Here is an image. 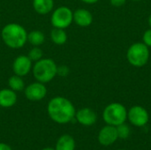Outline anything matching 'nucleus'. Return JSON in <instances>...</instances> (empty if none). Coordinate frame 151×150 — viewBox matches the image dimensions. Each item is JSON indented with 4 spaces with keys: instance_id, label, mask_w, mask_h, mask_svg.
I'll use <instances>...</instances> for the list:
<instances>
[{
    "instance_id": "nucleus-9",
    "label": "nucleus",
    "mask_w": 151,
    "mask_h": 150,
    "mask_svg": "<svg viewBox=\"0 0 151 150\" xmlns=\"http://www.w3.org/2000/svg\"><path fill=\"white\" fill-rule=\"evenodd\" d=\"M119 139L116 126L107 125L103 127L98 134V141L103 146H110Z\"/></svg>"
},
{
    "instance_id": "nucleus-1",
    "label": "nucleus",
    "mask_w": 151,
    "mask_h": 150,
    "mask_svg": "<svg viewBox=\"0 0 151 150\" xmlns=\"http://www.w3.org/2000/svg\"><path fill=\"white\" fill-rule=\"evenodd\" d=\"M49 117L58 124H66L75 118V108L72 102L63 96L52 98L47 107Z\"/></svg>"
},
{
    "instance_id": "nucleus-21",
    "label": "nucleus",
    "mask_w": 151,
    "mask_h": 150,
    "mask_svg": "<svg viewBox=\"0 0 151 150\" xmlns=\"http://www.w3.org/2000/svg\"><path fill=\"white\" fill-rule=\"evenodd\" d=\"M69 72H70V69L66 65H60V66H58V68H57V74L61 77L67 76L69 74Z\"/></svg>"
},
{
    "instance_id": "nucleus-29",
    "label": "nucleus",
    "mask_w": 151,
    "mask_h": 150,
    "mask_svg": "<svg viewBox=\"0 0 151 150\" xmlns=\"http://www.w3.org/2000/svg\"><path fill=\"white\" fill-rule=\"evenodd\" d=\"M119 150H124V149H119Z\"/></svg>"
},
{
    "instance_id": "nucleus-25",
    "label": "nucleus",
    "mask_w": 151,
    "mask_h": 150,
    "mask_svg": "<svg viewBox=\"0 0 151 150\" xmlns=\"http://www.w3.org/2000/svg\"><path fill=\"white\" fill-rule=\"evenodd\" d=\"M81 1L84 2V3H86V4H96L99 0H81Z\"/></svg>"
},
{
    "instance_id": "nucleus-28",
    "label": "nucleus",
    "mask_w": 151,
    "mask_h": 150,
    "mask_svg": "<svg viewBox=\"0 0 151 150\" xmlns=\"http://www.w3.org/2000/svg\"><path fill=\"white\" fill-rule=\"evenodd\" d=\"M133 1H142V0H133Z\"/></svg>"
},
{
    "instance_id": "nucleus-27",
    "label": "nucleus",
    "mask_w": 151,
    "mask_h": 150,
    "mask_svg": "<svg viewBox=\"0 0 151 150\" xmlns=\"http://www.w3.org/2000/svg\"><path fill=\"white\" fill-rule=\"evenodd\" d=\"M42 150H55V149H52V148H45Z\"/></svg>"
},
{
    "instance_id": "nucleus-19",
    "label": "nucleus",
    "mask_w": 151,
    "mask_h": 150,
    "mask_svg": "<svg viewBox=\"0 0 151 150\" xmlns=\"http://www.w3.org/2000/svg\"><path fill=\"white\" fill-rule=\"evenodd\" d=\"M117 128V133H118V136L119 139H122V140H126L127 139L129 136H130V128L129 126L123 123L121 125H119L118 126H116Z\"/></svg>"
},
{
    "instance_id": "nucleus-26",
    "label": "nucleus",
    "mask_w": 151,
    "mask_h": 150,
    "mask_svg": "<svg viewBox=\"0 0 151 150\" xmlns=\"http://www.w3.org/2000/svg\"><path fill=\"white\" fill-rule=\"evenodd\" d=\"M149 25H150V27L151 28V14L150 15V17H149Z\"/></svg>"
},
{
    "instance_id": "nucleus-18",
    "label": "nucleus",
    "mask_w": 151,
    "mask_h": 150,
    "mask_svg": "<svg viewBox=\"0 0 151 150\" xmlns=\"http://www.w3.org/2000/svg\"><path fill=\"white\" fill-rule=\"evenodd\" d=\"M8 85H9L10 88L15 92L16 91H21L25 87L24 80L21 79L20 76L16 75V74L10 77V79L8 80Z\"/></svg>"
},
{
    "instance_id": "nucleus-12",
    "label": "nucleus",
    "mask_w": 151,
    "mask_h": 150,
    "mask_svg": "<svg viewBox=\"0 0 151 150\" xmlns=\"http://www.w3.org/2000/svg\"><path fill=\"white\" fill-rule=\"evenodd\" d=\"M73 21L80 27H88L93 22L92 13L86 9H78L73 12Z\"/></svg>"
},
{
    "instance_id": "nucleus-24",
    "label": "nucleus",
    "mask_w": 151,
    "mask_h": 150,
    "mask_svg": "<svg viewBox=\"0 0 151 150\" xmlns=\"http://www.w3.org/2000/svg\"><path fill=\"white\" fill-rule=\"evenodd\" d=\"M0 150H12V148L6 144V143H4V142H0Z\"/></svg>"
},
{
    "instance_id": "nucleus-15",
    "label": "nucleus",
    "mask_w": 151,
    "mask_h": 150,
    "mask_svg": "<svg viewBox=\"0 0 151 150\" xmlns=\"http://www.w3.org/2000/svg\"><path fill=\"white\" fill-rule=\"evenodd\" d=\"M75 149V141L68 134L62 135L57 141L55 150H74Z\"/></svg>"
},
{
    "instance_id": "nucleus-22",
    "label": "nucleus",
    "mask_w": 151,
    "mask_h": 150,
    "mask_svg": "<svg viewBox=\"0 0 151 150\" xmlns=\"http://www.w3.org/2000/svg\"><path fill=\"white\" fill-rule=\"evenodd\" d=\"M142 42L148 47H151V28L145 31L142 36Z\"/></svg>"
},
{
    "instance_id": "nucleus-3",
    "label": "nucleus",
    "mask_w": 151,
    "mask_h": 150,
    "mask_svg": "<svg viewBox=\"0 0 151 150\" xmlns=\"http://www.w3.org/2000/svg\"><path fill=\"white\" fill-rule=\"evenodd\" d=\"M58 65L50 58H42L35 62L32 67L33 75L35 80L42 83L51 81L57 75Z\"/></svg>"
},
{
    "instance_id": "nucleus-6",
    "label": "nucleus",
    "mask_w": 151,
    "mask_h": 150,
    "mask_svg": "<svg viewBox=\"0 0 151 150\" xmlns=\"http://www.w3.org/2000/svg\"><path fill=\"white\" fill-rule=\"evenodd\" d=\"M73 21V12L67 6L57 8L51 15V24L54 27L65 29Z\"/></svg>"
},
{
    "instance_id": "nucleus-14",
    "label": "nucleus",
    "mask_w": 151,
    "mask_h": 150,
    "mask_svg": "<svg viewBox=\"0 0 151 150\" xmlns=\"http://www.w3.org/2000/svg\"><path fill=\"white\" fill-rule=\"evenodd\" d=\"M54 6L53 0H33L34 10L42 15L49 13Z\"/></svg>"
},
{
    "instance_id": "nucleus-20",
    "label": "nucleus",
    "mask_w": 151,
    "mask_h": 150,
    "mask_svg": "<svg viewBox=\"0 0 151 150\" xmlns=\"http://www.w3.org/2000/svg\"><path fill=\"white\" fill-rule=\"evenodd\" d=\"M42 56H43L42 50L40 48L36 47V46H35V47L29 51V53H28V55H27V57L30 58V60H31L32 62H37V61H39L40 59L42 58Z\"/></svg>"
},
{
    "instance_id": "nucleus-7",
    "label": "nucleus",
    "mask_w": 151,
    "mask_h": 150,
    "mask_svg": "<svg viewBox=\"0 0 151 150\" xmlns=\"http://www.w3.org/2000/svg\"><path fill=\"white\" fill-rule=\"evenodd\" d=\"M127 119L134 126L142 127L148 124L150 116L145 108L142 106L135 105L127 111Z\"/></svg>"
},
{
    "instance_id": "nucleus-17",
    "label": "nucleus",
    "mask_w": 151,
    "mask_h": 150,
    "mask_svg": "<svg viewBox=\"0 0 151 150\" xmlns=\"http://www.w3.org/2000/svg\"><path fill=\"white\" fill-rule=\"evenodd\" d=\"M45 36L44 34L39 30H34L31 31L29 34H27V41L33 45V46H40L44 42Z\"/></svg>"
},
{
    "instance_id": "nucleus-23",
    "label": "nucleus",
    "mask_w": 151,
    "mask_h": 150,
    "mask_svg": "<svg viewBox=\"0 0 151 150\" xmlns=\"http://www.w3.org/2000/svg\"><path fill=\"white\" fill-rule=\"evenodd\" d=\"M110 2L113 6L119 7V6H122L123 4H125L127 0H110Z\"/></svg>"
},
{
    "instance_id": "nucleus-13",
    "label": "nucleus",
    "mask_w": 151,
    "mask_h": 150,
    "mask_svg": "<svg viewBox=\"0 0 151 150\" xmlns=\"http://www.w3.org/2000/svg\"><path fill=\"white\" fill-rule=\"evenodd\" d=\"M17 102V95L11 88L0 90V106L3 108H11Z\"/></svg>"
},
{
    "instance_id": "nucleus-8",
    "label": "nucleus",
    "mask_w": 151,
    "mask_h": 150,
    "mask_svg": "<svg viewBox=\"0 0 151 150\" xmlns=\"http://www.w3.org/2000/svg\"><path fill=\"white\" fill-rule=\"evenodd\" d=\"M47 94V88L44 83L36 81L28 85L25 89V95L27 99L32 102H38L42 100Z\"/></svg>"
},
{
    "instance_id": "nucleus-11",
    "label": "nucleus",
    "mask_w": 151,
    "mask_h": 150,
    "mask_svg": "<svg viewBox=\"0 0 151 150\" xmlns=\"http://www.w3.org/2000/svg\"><path fill=\"white\" fill-rule=\"evenodd\" d=\"M75 118L81 125L91 126L96 122L97 116L92 109L82 108L75 113Z\"/></svg>"
},
{
    "instance_id": "nucleus-2",
    "label": "nucleus",
    "mask_w": 151,
    "mask_h": 150,
    "mask_svg": "<svg viewBox=\"0 0 151 150\" xmlns=\"http://www.w3.org/2000/svg\"><path fill=\"white\" fill-rule=\"evenodd\" d=\"M1 36L5 45L12 49H19L27 42V30L17 23L5 25L1 31Z\"/></svg>"
},
{
    "instance_id": "nucleus-10",
    "label": "nucleus",
    "mask_w": 151,
    "mask_h": 150,
    "mask_svg": "<svg viewBox=\"0 0 151 150\" xmlns=\"http://www.w3.org/2000/svg\"><path fill=\"white\" fill-rule=\"evenodd\" d=\"M32 61L27 56L20 55L17 57L12 64V70L14 74L20 77L26 76L32 69Z\"/></svg>"
},
{
    "instance_id": "nucleus-16",
    "label": "nucleus",
    "mask_w": 151,
    "mask_h": 150,
    "mask_svg": "<svg viewBox=\"0 0 151 150\" xmlns=\"http://www.w3.org/2000/svg\"><path fill=\"white\" fill-rule=\"evenodd\" d=\"M50 37L52 42L57 45H63L67 41V34L62 28L54 27L50 32Z\"/></svg>"
},
{
    "instance_id": "nucleus-4",
    "label": "nucleus",
    "mask_w": 151,
    "mask_h": 150,
    "mask_svg": "<svg viewBox=\"0 0 151 150\" xmlns=\"http://www.w3.org/2000/svg\"><path fill=\"white\" fill-rule=\"evenodd\" d=\"M103 118L107 125L118 126L127 119V111L119 103H112L105 107L103 112Z\"/></svg>"
},
{
    "instance_id": "nucleus-5",
    "label": "nucleus",
    "mask_w": 151,
    "mask_h": 150,
    "mask_svg": "<svg viewBox=\"0 0 151 150\" xmlns=\"http://www.w3.org/2000/svg\"><path fill=\"white\" fill-rule=\"evenodd\" d=\"M127 58L130 65L134 67L144 66L150 58L149 47L143 42H134L127 50Z\"/></svg>"
}]
</instances>
